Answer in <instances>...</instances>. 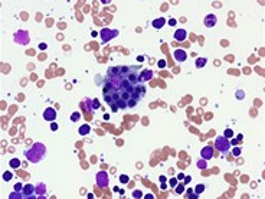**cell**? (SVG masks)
Segmentation results:
<instances>
[{"label":"cell","instance_id":"4","mask_svg":"<svg viewBox=\"0 0 265 199\" xmlns=\"http://www.w3.org/2000/svg\"><path fill=\"white\" fill-rule=\"evenodd\" d=\"M13 39H15V42L19 43V45H28L29 42H30L29 33L26 30H17L16 33L13 35Z\"/></svg>","mask_w":265,"mask_h":199},{"label":"cell","instance_id":"31","mask_svg":"<svg viewBox=\"0 0 265 199\" xmlns=\"http://www.w3.org/2000/svg\"><path fill=\"white\" fill-rule=\"evenodd\" d=\"M10 199H15V198H23V193H10Z\"/></svg>","mask_w":265,"mask_h":199},{"label":"cell","instance_id":"5","mask_svg":"<svg viewBox=\"0 0 265 199\" xmlns=\"http://www.w3.org/2000/svg\"><path fill=\"white\" fill-rule=\"evenodd\" d=\"M97 185L98 187H107L108 186V173L107 172H98L97 173Z\"/></svg>","mask_w":265,"mask_h":199},{"label":"cell","instance_id":"11","mask_svg":"<svg viewBox=\"0 0 265 199\" xmlns=\"http://www.w3.org/2000/svg\"><path fill=\"white\" fill-rule=\"evenodd\" d=\"M186 38H187V30L186 29H177L174 32V39L176 41L183 42V41H186Z\"/></svg>","mask_w":265,"mask_h":199},{"label":"cell","instance_id":"27","mask_svg":"<svg viewBox=\"0 0 265 199\" xmlns=\"http://www.w3.org/2000/svg\"><path fill=\"white\" fill-rule=\"evenodd\" d=\"M243 98H245V92H243L242 89L236 91V100H243Z\"/></svg>","mask_w":265,"mask_h":199},{"label":"cell","instance_id":"8","mask_svg":"<svg viewBox=\"0 0 265 199\" xmlns=\"http://www.w3.org/2000/svg\"><path fill=\"white\" fill-rule=\"evenodd\" d=\"M22 192H23V198H35V196H36L33 185H26V186H23Z\"/></svg>","mask_w":265,"mask_h":199},{"label":"cell","instance_id":"2","mask_svg":"<svg viewBox=\"0 0 265 199\" xmlns=\"http://www.w3.org/2000/svg\"><path fill=\"white\" fill-rule=\"evenodd\" d=\"M215 149H216L218 152H220V153H223V154H226V153L229 152V149H230L229 140H228L225 136H220V137H218V139L215 140Z\"/></svg>","mask_w":265,"mask_h":199},{"label":"cell","instance_id":"22","mask_svg":"<svg viewBox=\"0 0 265 199\" xmlns=\"http://www.w3.org/2000/svg\"><path fill=\"white\" fill-rule=\"evenodd\" d=\"M223 134H225V137H226V139H230V137H233V130H232V129H226Z\"/></svg>","mask_w":265,"mask_h":199},{"label":"cell","instance_id":"15","mask_svg":"<svg viewBox=\"0 0 265 199\" xmlns=\"http://www.w3.org/2000/svg\"><path fill=\"white\" fill-rule=\"evenodd\" d=\"M89 131H91V127L88 126V124H82L79 127V130H78V133H79L81 136H86L89 134Z\"/></svg>","mask_w":265,"mask_h":199},{"label":"cell","instance_id":"9","mask_svg":"<svg viewBox=\"0 0 265 199\" xmlns=\"http://www.w3.org/2000/svg\"><path fill=\"white\" fill-rule=\"evenodd\" d=\"M200 156H202V159H205V160L212 159L213 157V147L212 146H205L203 149H202Z\"/></svg>","mask_w":265,"mask_h":199},{"label":"cell","instance_id":"26","mask_svg":"<svg viewBox=\"0 0 265 199\" xmlns=\"http://www.w3.org/2000/svg\"><path fill=\"white\" fill-rule=\"evenodd\" d=\"M92 100H88L86 98V101H85V104H84V106L86 107V108H88V110H89V111H94V108H92Z\"/></svg>","mask_w":265,"mask_h":199},{"label":"cell","instance_id":"37","mask_svg":"<svg viewBox=\"0 0 265 199\" xmlns=\"http://www.w3.org/2000/svg\"><path fill=\"white\" fill-rule=\"evenodd\" d=\"M38 48H39L40 51H45L48 46H46V43H39V45H38Z\"/></svg>","mask_w":265,"mask_h":199},{"label":"cell","instance_id":"16","mask_svg":"<svg viewBox=\"0 0 265 199\" xmlns=\"http://www.w3.org/2000/svg\"><path fill=\"white\" fill-rule=\"evenodd\" d=\"M9 166H10L12 169H17V167H20V160L17 157H13L9 160Z\"/></svg>","mask_w":265,"mask_h":199},{"label":"cell","instance_id":"33","mask_svg":"<svg viewBox=\"0 0 265 199\" xmlns=\"http://www.w3.org/2000/svg\"><path fill=\"white\" fill-rule=\"evenodd\" d=\"M176 185H177V179H176V177H172V179H170V186H176Z\"/></svg>","mask_w":265,"mask_h":199},{"label":"cell","instance_id":"29","mask_svg":"<svg viewBox=\"0 0 265 199\" xmlns=\"http://www.w3.org/2000/svg\"><path fill=\"white\" fill-rule=\"evenodd\" d=\"M232 154H233L235 157H238V156L241 154V147H236V146H235V149L232 150Z\"/></svg>","mask_w":265,"mask_h":199},{"label":"cell","instance_id":"39","mask_svg":"<svg viewBox=\"0 0 265 199\" xmlns=\"http://www.w3.org/2000/svg\"><path fill=\"white\" fill-rule=\"evenodd\" d=\"M229 143H230V146H236V144H238V140H236V139H233V140L229 141Z\"/></svg>","mask_w":265,"mask_h":199},{"label":"cell","instance_id":"19","mask_svg":"<svg viewBox=\"0 0 265 199\" xmlns=\"http://www.w3.org/2000/svg\"><path fill=\"white\" fill-rule=\"evenodd\" d=\"M196 164H197V169H206V167H207V163H206V160H205V159H200V160H199Z\"/></svg>","mask_w":265,"mask_h":199},{"label":"cell","instance_id":"36","mask_svg":"<svg viewBox=\"0 0 265 199\" xmlns=\"http://www.w3.org/2000/svg\"><path fill=\"white\" fill-rule=\"evenodd\" d=\"M51 130H52V131H55V130H58V124L52 121V123H51Z\"/></svg>","mask_w":265,"mask_h":199},{"label":"cell","instance_id":"41","mask_svg":"<svg viewBox=\"0 0 265 199\" xmlns=\"http://www.w3.org/2000/svg\"><path fill=\"white\" fill-rule=\"evenodd\" d=\"M159 180H160L161 183H163V182H166L167 179H166V176H160V177H159Z\"/></svg>","mask_w":265,"mask_h":199},{"label":"cell","instance_id":"1","mask_svg":"<svg viewBox=\"0 0 265 199\" xmlns=\"http://www.w3.org/2000/svg\"><path fill=\"white\" fill-rule=\"evenodd\" d=\"M45 154H46V147L43 143H39V141H36L33 146L25 153L26 160L30 163H39L40 160L45 157Z\"/></svg>","mask_w":265,"mask_h":199},{"label":"cell","instance_id":"18","mask_svg":"<svg viewBox=\"0 0 265 199\" xmlns=\"http://www.w3.org/2000/svg\"><path fill=\"white\" fill-rule=\"evenodd\" d=\"M174 192L177 193V195H182V193L184 192V185L183 183H177V185L174 186Z\"/></svg>","mask_w":265,"mask_h":199},{"label":"cell","instance_id":"42","mask_svg":"<svg viewBox=\"0 0 265 199\" xmlns=\"http://www.w3.org/2000/svg\"><path fill=\"white\" fill-rule=\"evenodd\" d=\"M242 139H243V136H242V134H238V137H236V140H238V141H241Z\"/></svg>","mask_w":265,"mask_h":199},{"label":"cell","instance_id":"44","mask_svg":"<svg viewBox=\"0 0 265 199\" xmlns=\"http://www.w3.org/2000/svg\"><path fill=\"white\" fill-rule=\"evenodd\" d=\"M183 177H184V175H183V173H180V175H179V177H177V180H179V179H183Z\"/></svg>","mask_w":265,"mask_h":199},{"label":"cell","instance_id":"21","mask_svg":"<svg viewBox=\"0 0 265 199\" xmlns=\"http://www.w3.org/2000/svg\"><path fill=\"white\" fill-rule=\"evenodd\" d=\"M12 177H13V175H12V172H5V173H3V180H5V182H9V180H12Z\"/></svg>","mask_w":265,"mask_h":199},{"label":"cell","instance_id":"38","mask_svg":"<svg viewBox=\"0 0 265 199\" xmlns=\"http://www.w3.org/2000/svg\"><path fill=\"white\" fill-rule=\"evenodd\" d=\"M160 187H161V190H166V189H167V185H166V182H163V183H161V185H160Z\"/></svg>","mask_w":265,"mask_h":199},{"label":"cell","instance_id":"17","mask_svg":"<svg viewBox=\"0 0 265 199\" xmlns=\"http://www.w3.org/2000/svg\"><path fill=\"white\" fill-rule=\"evenodd\" d=\"M206 62H207V59L206 58H197L196 59V68H203L205 65H206Z\"/></svg>","mask_w":265,"mask_h":199},{"label":"cell","instance_id":"40","mask_svg":"<svg viewBox=\"0 0 265 199\" xmlns=\"http://www.w3.org/2000/svg\"><path fill=\"white\" fill-rule=\"evenodd\" d=\"M137 61H138V62H143V61H144V56H143V55H138V56H137Z\"/></svg>","mask_w":265,"mask_h":199},{"label":"cell","instance_id":"3","mask_svg":"<svg viewBox=\"0 0 265 199\" xmlns=\"http://www.w3.org/2000/svg\"><path fill=\"white\" fill-rule=\"evenodd\" d=\"M99 35H101V41H102V43H107V42H109L111 39H114V38L118 36V30L104 28V29L99 32Z\"/></svg>","mask_w":265,"mask_h":199},{"label":"cell","instance_id":"6","mask_svg":"<svg viewBox=\"0 0 265 199\" xmlns=\"http://www.w3.org/2000/svg\"><path fill=\"white\" fill-rule=\"evenodd\" d=\"M43 118H45L46 121H55V118H56V110L53 108V107H48L45 111H43Z\"/></svg>","mask_w":265,"mask_h":199},{"label":"cell","instance_id":"20","mask_svg":"<svg viewBox=\"0 0 265 199\" xmlns=\"http://www.w3.org/2000/svg\"><path fill=\"white\" fill-rule=\"evenodd\" d=\"M79 118H81V114L78 111H75V113H72V114H71V121H74V123H76Z\"/></svg>","mask_w":265,"mask_h":199},{"label":"cell","instance_id":"10","mask_svg":"<svg viewBox=\"0 0 265 199\" xmlns=\"http://www.w3.org/2000/svg\"><path fill=\"white\" fill-rule=\"evenodd\" d=\"M205 26H207V28H213L215 25L218 23V18L213 15V13H210V15H207L206 18H205Z\"/></svg>","mask_w":265,"mask_h":199},{"label":"cell","instance_id":"30","mask_svg":"<svg viewBox=\"0 0 265 199\" xmlns=\"http://www.w3.org/2000/svg\"><path fill=\"white\" fill-rule=\"evenodd\" d=\"M99 106H101V103H99L98 100H92V108H94V110L99 108Z\"/></svg>","mask_w":265,"mask_h":199},{"label":"cell","instance_id":"25","mask_svg":"<svg viewBox=\"0 0 265 199\" xmlns=\"http://www.w3.org/2000/svg\"><path fill=\"white\" fill-rule=\"evenodd\" d=\"M132 198H136V199L143 198V192H141V190H134V192H132Z\"/></svg>","mask_w":265,"mask_h":199},{"label":"cell","instance_id":"12","mask_svg":"<svg viewBox=\"0 0 265 199\" xmlns=\"http://www.w3.org/2000/svg\"><path fill=\"white\" fill-rule=\"evenodd\" d=\"M153 78V71H150V69H146V71H143L140 75H138V79H140V82H146V81H150Z\"/></svg>","mask_w":265,"mask_h":199},{"label":"cell","instance_id":"43","mask_svg":"<svg viewBox=\"0 0 265 199\" xmlns=\"http://www.w3.org/2000/svg\"><path fill=\"white\" fill-rule=\"evenodd\" d=\"M109 118V114H104V120H108Z\"/></svg>","mask_w":265,"mask_h":199},{"label":"cell","instance_id":"32","mask_svg":"<svg viewBox=\"0 0 265 199\" xmlns=\"http://www.w3.org/2000/svg\"><path fill=\"white\" fill-rule=\"evenodd\" d=\"M15 190H16V192H22L23 190L22 183H16V185H15Z\"/></svg>","mask_w":265,"mask_h":199},{"label":"cell","instance_id":"14","mask_svg":"<svg viewBox=\"0 0 265 199\" xmlns=\"http://www.w3.org/2000/svg\"><path fill=\"white\" fill-rule=\"evenodd\" d=\"M164 25H166V19L164 18H157V19H154V20L151 22V26L156 28V29H161Z\"/></svg>","mask_w":265,"mask_h":199},{"label":"cell","instance_id":"7","mask_svg":"<svg viewBox=\"0 0 265 199\" xmlns=\"http://www.w3.org/2000/svg\"><path fill=\"white\" fill-rule=\"evenodd\" d=\"M173 58H174V61H177V62H184V61L187 59V53H186L184 49H176L174 53H173Z\"/></svg>","mask_w":265,"mask_h":199},{"label":"cell","instance_id":"13","mask_svg":"<svg viewBox=\"0 0 265 199\" xmlns=\"http://www.w3.org/2000/svg\"><path fill=\"white\" fill-rule=\"evenodd\" d=\"M35 193H36V196H38V198H45V195H46V186H45V183H39L38 186L35 187Z\"/></svg>","mask_w":265,"mask_h":199},{"label":"cell","instance_id":"28","mask_svg":"<svg viewBox=\"0 0 265 199\" xmlns=\"http://www.w3.org/2000/svg\"><path fill=\"white\" fill-rule=\"evenodd\" d=\"M157 65H159V68H160V69H164L167 64H166V61H164V59H160V61L157 62Z\"/></svg>","mask_w":265,"mask_h":199},{"label":"cell","instance_id":"35","mask_svg":"<svg viewBox=\"0 0 265 199\" xmlns=\"http://www.w3.org/2000/svg\"><path fill=\"white\" fill-rule=\"evenodd\" d=\"M176 23H177L176 19H169V25H170V26H176Z\"/></svg>","mask_w":265,"mask_h":199},{"label":"cell","instance_id":"24","mask_svg":"<svg viewBox=\"0 0 265 199\" xmlns=\"http://www.w3.org/2000/svg\"><path fill=\"white\" fill-rule=\"evenodd\" d=\"M120 180H121V183H124V185H127L128 182H130V177L127 175H121L120 176Z\"/></svg>","mask_w":265,"mask_h":199},{"label":"cell","instance_id":"34","mask_svg":"<svg viewBox=\"0 0 265 199\" xmlns=\"http://www.w3.org/2000/svg\"><path fill=\"white\" fill-rule=\"evenodd\" d=\"M183 179H184L183 185H187V183H190V182H192V177H190V176H184Z\"/></svg>","mask_w":265,"mask_h":199},{"label":"cell","instance_id":"23","mask_svg":"<svg viewBox=\"0 0 265 199\" xmlns=\"http://www.w3.org/2000/svg\"><path fill=\"white\" fill-rule=\"evenodd\" d=\"M195 192L197 193V195H202V192H205V185H197L195 189Z\"/></svg>","mask_w":265,"mask_h":199}]
</instances>
